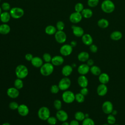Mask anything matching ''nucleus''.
Listing matches in <instances>:
<instances>
[{
    "label": "nucleus",
    "instance_id": "nucleus-1",
    "mask_svg": "<svg viewBox=\"0 0 125 125\" xmlns=\"http://www.w3.org/2000/svg\"><path fill=\"white\" fill-rule=\"evenodd\" d=\"M101 7L104 13L110 14L114 11L115 5L111 0H104L101 4Z\"/></svg>",
    "mask_w": 125,
    "mask_h": 125
},
{
    "label": "nucleus",
    "instance_id": "nucleus-2",
    "mask_svg": "<svg viewBox=\"0 0 125 125\" xmlns=\"http://www.w3.org/2000/svg\"><path fill=\"white\" fill-rule=\"evenodd\" d=\"M15 74L17 78L24 79L28 75V69L25 65L19 64L15 69Z\"/></svg>",
    "mask_w": 125,
    "mask_h": 125
},
{
    "label": "nucleus",
    "instance_id": "nucleus-3",
    "mask_svg": "<svg viewBox=\"0 0 125 125\" xmlns=\"http://www.w3.org/2000/svg\"><path fill=\"white\" fill-rule=\"evenodd\" d=\"M41 74L43 76L50 75L54 71V65L51 62H45L40 68Z\"/></svg>",
    "mask_w": 125,
    "mask_h": 125
},
{
    "label": "nucleus",
    "instance_id": "nucleus-4",
    "mask_svg": "<svg viewBox=\"0 0 125 125\" xmlns=\"http://www.w3.org/2000/svg\"><path fill=\"white\" fill-rule=\"evenodd\" d=\"M38 116L40 119L42 121H46L50 116L49 109L46 106H42L39 108L38 111Z\"/></svg>",
    "mask_w": 125,
    "mask_h": 125
},
{
    "label": "nucleus",
    "instance_id": "nucleus-5",
    "mask_svg": "<svg viewBox=\"0 0 125 125\" xmlns=\"http://www.w3.org/2000/svg\"><path fill=\"white\" fill-rule=\"evenodd\" d=\"M75 94L70 90H65L62 94V101L66 104H71L75 100Z\"/></svg>",
    "mask_w": 125,
    "mask_h": 125
},
{
    "label": "nucleus",
    "instance_id": "nucleus-6",
    "mask_svg": "<svg viewBox=\"0 0 125 125\" xmlns=\"http://www.w3.org/2000/svg\"><path fill=\"white\" fill-rule=\"evenodd\" d=\"M11 17L15 19H18L21 18L24 14V10L22 8L18 7L11 8L9 11Z\"/></svg>",
    "mask_w": 125,
    "mask_h": 125
},
{
    "label": "nucleus",
    "instance_id": "nucleus-7",
    "mask_svg": "<svg viewBox=\"0 0 125 125\" xmlns=\"http://www.w3.org/2000/svg\"><path fill=\"white\" fill-rule=\"evenodd\" d=\"M71 85V81L67 77H64L61 79L58 83V86L61 90H67Z\"/></svg>",
    "mask_w": 125,
    "mask_h": 125
},
{
    "label": "nucleus",
    "instance_id": "nucleus-8",
    "mask_svg": "<svg viewBox=\"0 0 125 125\" xmlns=\"http://www.w3.org/2000/svg\"><path fill=\"white\" fill-rule=\"evenodd\" d=\"M73 51V47L70 44H64L62 45L60 49V52L61 54L63 56H68L70 55Z\"/></svg>",
    "mask_w": 125,
    "mask_h": 125
},
{
    "label": "nucleus",
    "instance_id": "nucleus-9",
    "mask_svg": "<svg viewBox=\"0 0 125 125\" xmlns=\"http://www.w3.org/2000/svg\"><path fill=\"white\" fill-rule=\"evenodd\" d=\"M55 39L59 43H63L66 40V35L63 31H57L55 34Z\"/></svg>",
    "mask_w": 125,
    "mask_h": 125
},
{
    "label": "nucleus",
    "instance_id": "nucleus-10",
    "mask_svg": "<svg viewBox=\"0 0 125 125\" xmlns=\"http://www.w3.org/2000/svg\"><path fill=\"white\" fill-rule=\"evenodd\" d=\"M102 109L105 114H111L113 110V104L110 101H106L103 103L102 106Z\"/></svg>",
    "mask_w": 125,
    "mask_h": 125
},
{
    "label": "nucleus",
    "instance_id": "nucleus-11",
    "mask_svg": "<svg viewBox=\"0 0 125 125\" xmlns=\"http://www.w3.org/2000/svg\"><path fill=\"white\" fill-rule=\"evenodd\" d=\"M83 18L81 13L74 12L69 16V20L73 23H78L80 22Z\"/></svg>",
    "mask_w": 125,
    "mask_h": 125
},
{
    "label": "nucleus",
    "instance_id": "nucleus-12",
    "mask_svg": "<svg viewBox=\"0 0 125 125\" xmlns=\"http://www.w3.org/2000/svg\"><path fill=\"white\" fill-rule=\"evenodd\" d=\"M56 117L58 120L63 122L67 120L68 118V115L65 111L60 109L57 111L56 113Z\"/></svg>",
    "mask_w": 125,
    "mask_h": 125
},
{
    "label": "nucleus",
    "instance_id": "nucleus-13",
    "mask_svg": "<svg viewBox=\"0 0 125 125\" xmlns=\"http://www.w3.org/2000/svg\"><path fill=\"white\" fill-rule=\"evenodd\" d=\"M6 93L8 96L12 99L17 98L20 94L19 89L15 87H11L8 88Z\"/></svg>",
    "mask_w": 125,
    "mask_h": 125
},
{
    "label": "nucleus",
    "instance_id": "nucleus-14",
    "mask_svg": "<svg viewBox=\"0 0 125 125\" xmlns=\"http://www.w3.org/2000/svg\"><path fill=\"white\" fill-rule=\"evenodd\" d=\"M17 110L19 115L22 117L27 116L29 112V108L26 105L24 104H20L17 109Z\"/></svg>",
    "mask_w": 125,
    "mask_h": 125
},
{
    "label": "nucleus",
    "instance_id": "nucleus-15",
    "mask_svg": "<svg viewBox=\"0 0 125 125\" xmlns=\"http://www.w3.org/2000/svg\"><path fill=\"white\" fill-rule=\"evenodd\" d=\"M77 71L81 75H85L90 71V66L86 63L81 64L78 66Z\"/></svg>",
    "mask_w": 125,
    "mask_h": 125
},
{
    "label": "nucleus",
    "instance_id": "nucleus-16",
    "mask_svg": "<svg viewBox=\"0 0 125 125\" xmlns=\"http://www.w3.org/2000/svg\"><path fill=\"white\" fill-rule=\"evenodd\" d=\"M72 32L74 36L77 37H82L84 34V30L82 27L79 26L73 25L71 26Z\"/></svg>",
    "mask_w": 125,
    "mask_h": 125
},
{
    "label": "nucleus",
    "instance_id": "nucleus-17",
    "mask_svg": "<svg viewBox=\"0 0 125 125\" xmlns=\"http://www.w3.org/2000/svg\"><path fill=\"white\" fill-rule=\"evenodd\" d=\"M64 62V59L62 56L56 55L52 57L51 63L54 66H60Z\"/></svg>",
    "mask_w": 125,
    "mask_h": 125
},
{
    "label": "nucleus",
    "instance_id": "nucleus-18",
    "mask_svg": "<svg viewBox=\"0 0 125 125\" xmlns=\"http://www.w3.org/2000/svg\"><path fill=\"white\" fill-rule=\"evenodd\" d=\"M108 88L106 84H100L97 88V93L100 96H104L107 93Z\"/></svg>",
    "mask_w": 125,
    "mask_h": 125
},
{
    "label": "nucleus",
    "instance_id": "nucleus-19",
    "mask_svg": "<svg viewBox=\"0 0 125 125\" xmlns=\"http://www.w3.org/2000/svg\"><path fill=\"white\" fill-rule=\"evenodd\" d=\"M77 82L79 85L82 87H87L88 84V81L85 75H80L77 79Z\"/></svg>",
    "mask_w": 125,
    "mask_h": 125
},
{
    "label": "nucleus",
    "instance_id": "nucleus-20",
    "mask_svg": "<svg viewBox=\"0 0 125 125\" xmlns=\"http://www.w3.org/2000/svg\"><path fill=\"white\" fill-rule=\"evenodd\" d=\"M82 41L84 44L87 46L92 44L93 42L92 36L89 34H84L82 37Z\"/></svg>",
    "mask_w": 125,
    "mask_h": 125
},
{
    "label": "nucleus",
    "instance_id": "nucleus-21",
    "mask_svg": "<svg viewBox=\"0 0 125 125\" xmlns=\"http://www.w3.org/2000/svg\"><path fill=\"white\" fill-rule=\"evenodd\" d=\"M32 65L36 68H40L43 64V60L39 57H34L31 61Z\"/></svg>",
    "mask_w": 125,
    "mask_h": 125
},
{
    "label": "nucleus",
    "instance_id": "nucleus-22",
    "mask_svg": "<svg viewBox=\"0 0 125 125\" xmlns=\"http://www.w3.org/2000/svg\"><path fill=\"white\" fill-rule=\"evenodd\" d=\"M73 71V67L71 65L66 64L63 66L62 69V73L64 77H68L71 74Z\"/></svg>",
    "mask_w": 125,
    "mask_h": 125
},
{
    "label": "nucleus",
    "instance_id": "nucleus-23",
    "mask_svg": "<svg viewBox=\"0 0 125 125\" xmlns=\"http://www.w3.org/2000/svg\"><path fill=\"white\" fill-rule=\"evenodd\" d=\"M11 17L10 13L8 11H4L2 12L0 16V20L3 23H7L8 22Z\"/></svg>",
    "mask_w": 125,
    "mask_h": 125
},
{
    "label": "nucleus",
    "instance_id": "nucleus-24",
    "mask_svg": "<svg viewBox=\"0 0 125 125\" xmlns=\"http://www.w3.org/2000/svg\"><path fill=\"white\" fill-rule=\"evenodd\" d=\"M89 59V54L86 51H82L78 55V59L81 62H86Z\"/></svg>",
    "mask_w": 125,
    "mask_h": 125
},
{
    "label": "nucleus",
    "instance_id": "nucleus-25",
    "mask_svg": "<svg viewBox=\"0 0 125 125\" xmlns=\"http://www.w3.org/2000/svg\"><path fill=\"white\" fill-rule=\"evenodd\" d=\"M123 37V34L120 31L116 30L112 32L110 35V38L112 40L117 41L120 40Z\"/></svg>",
    "mask_w": 125,
    "mask_h": 125
},
{
    "label": "nucleus",
    "instance_id": "nucleus-26",
    "mask_svg": "<svg viewBox=\"0 0 125 125\" xmlns=\"http://www.w3.org/2000/svg\"><path fill=\"white\" fill-rule=\"evenodd\" d=\"M99 81L101 83L106 84L109 81V76L106 73H101L99 76Z\"/></svg>",
    "mask_w": 125,
    "mask_h": 125
},
{
    "label": "nucleus",
    "instance_id": "nucleus-27",
    "mask_svg": "<svg viewBox=\"0 0 125 125\" xmlns=\"http://www.w3.org/2000/svg\"><path fill=\"white\" fill-rule=\"evenodd\" d=\"M11 30L10 26L7 23H2L0 25V34L2 35L8 34Z\"/></svg>",
    "mask_w": 125,
    "mask_h": 125
},
{
    "label": "nucleus",
    "instance_id": "nucleus-28",
    "mask_svg": "<svg viewBox=\"0 0 125 125\" xmlns=\"http://www.w3.org/2000/svg\"><path fill=\"white\" fill-rule=\"evenodd\" d=\"M109 23L108 21L104 18H102L98 20L97 22L98 26L102 29H105L108 27L109 26Z\"/></svg>",
    "mask_w": 125,
    "mask_h": 125
},
{
    "label": "nucleus",
    "instance_id": "nucleus-29",
    "mask_svg": "<svg viewBox=\"0 0 125 125\" xmlns=\"http://www.w3.org/2000/svg\"><path fill=\"white\" fill-rule=\"evenodd\" d=\"M57 31V30L56 27L51 25L47 26L45 28V32L46 34L48 35H55Z\"/></svg>",
    "mask_w": 125,
    "mask_h": 125
},
{
    "label": "nucleus",
    "instance_id": "nucleus-30",
    "mask_svg": "<svg viewBox=\"0 0 125 125\" xmlns=\"http://www.w3.org/2000/svg\"><path fill=\"white\" fill-rule=\"evenodd\" d=\"M83 17L85 19H89L93 16V11L90 8H84L81 12Z\"/></svg>",
    "mask_w": 125,
    "mask_h": 125
},
{
    "label": "nucleus",
    "instance_id": "nucleus-31",
    "mask_svg": "<svg viewBox=\"0 0 125 125\" xmlns=\"http://www.w3.org/2000/svg\"><path fill=\"white\" fill-rule=\"evenodd\" d=\"M90 71L93 75L95 76H99V75L102 73L101 68L99 66L95 65H93L90 67Z\"/></svg>",
    "mask_w": 125,
    "mask_h": 125
},
{
    "label": "nucleus",
    "instance_id": "nucleus-32",
    "mask_svg": "<svg viewBox=\"0 0 125 125\" xmlns=\"http://www.w3.org/2000/svg\"><path fill=\"white\" fill-rule=\"evenodd\" d=\"M75 119L79 121H83L85 118V114H84L83 112L78 111H77L74 114Z\"/></svg>",
    "mask_w": 125,
    "mask_h": 125
},
{
    "label": "nucleus",
    "instance_id": "nucleus-33",
    "mask_svg": "<svg viewBox=\"0 0 125 125\" xmlns=\"http://www.w3.org/2000/svg\"><path fill=\"white\" fill-rule=\"evenodd\" d=\"M14 87L18 89H21L23 86V82L22 81V79L17 78L16 79L14 83Z\"/></svg>",
    "mask_w": 125,
    "mask_h": 125
},
{
    "label": "nucleus",
    "instance_id": "nucleus-34",
    "mask_svg": "<svg viewBox=\"0 0 125 125\" xmlns=\"http://www.w3.org/2000/svg\"><path fill=\"white\" fill-rule=\"evenodd\" d=\"M116 118L114 115L112 114H108L107 117V122L110 125H113L116 123Z\"/></svg>",
    "mask_w": 125,
    "mask_h": 125
},
{
    "label": "nucleus",
    "instance_id": "nucleus-35",
    "mask_svg": "<svg viewBox=\"0 0 125 125\" xmlns=\"http://www.w3.org/2000/svg\"><path fill=\"white\" fill-rule=\"evenodd\" d=\"M75 101L79 103H82L84 102L85 99V96L82 94L81 93H78L75 94Z\"/></svg>",
    "mask_w": 125,
    "mask_h": 125
},
{
    "label": "nucleus",
    "instance_id": "nucleus-36",
    "mask_svg": "<svg viewBox=\"0 0 125 125\" xmlns=\"http://www.w3.org/2000/svg\"><path fill=\"white\" fill-rule=\"evenodd\" d=\"M84 9V6L83 4L81 2H78L74 6V9L75 12L81 13L82 11Z\"/></svg>",
    "mask_w": 125,
    "mask_h": 125
},
{
    "label": "nucleus",
    "instance_id": "nucleus-37",
    "mask_svg": "<svg viewBox=\"0 0 125 125\" xmlns=\"http://www.w3.org/2000/svg\"><path fill=\"white\" fill-rule=\"evenodd\" d=\"M82 122V125H95L94 121L89 117L85 118Z\"/></svg>",
    "mask_w": 125,
    "mask_h": 125
},
{
    "label": "nucleus",
    "instance_id": "nucleus-38",
    "mask_svg": "<svg viewBox=\"0 0 125 125\" xmlns=\"http://www.w3.org/2000/svg\"><path fill=\"white\" fill-rule=\"evenodd\" d=\"M53 105L55 107V108L57 110H60L61 109L62 106V103L61 100L59 99H56L54 100L53 103Z\"/></svg>",
    "mask_w": 125,
    "mask_h": 125
},
{
    "label": "nucleus",
    "instance_id": "nucleus-39",
    "mask_svg": "<svg viewBox=\"0 0 125 125\" xmlns=\"http://www.w3.org/2000/svg\"><path fill=\"white\" fill-rule=\"evenodd\" d=\"M52 58L51 55L48 53H45L42 55V60L45 62H51Z\"/></svg>",
    "mask_w": 125,
    "mask_h": 125
},
{
    "label": "nucleus",
    "instance_id": "nucleus-40",
    "mask_svg": "<svg viewBox=\"0 0 125 125\" xmlns=\"http://www.w3.org/2000/svg\"><path fill=\"white\" fill-rule=\"evenodd\" d=\"M99 0H87V5L90 7H95L98 5Z\"/></svg>",
    "mask_w": 125,
    "mask_h": 125
},
{
    "label": "nucleus",
    "instance_id": "nucleus-41",
    "mask_svg": "<svg viewBox=\"0 0 125 125\" xmlns=\"http://www.w3.org/2000/svg\"><path fill=\"white\" fill-rule=\"evenodd\" d=\"M46 121L48 124L50 125H55L57 122V119L56 117L50 116Z\"/></svg>",
    "mask_w": 125,
    "mask_h": 125
},
{
    "label": "nucleus",
    "instance_id": "nucleus-42",
    "mask_svg": "<svg viewBox=\"0 0 125 125\" xmlns=\"http://www.w3.org/2000/svg\"><path fill=\"white\" fill-rule=\"evenodd\" d=\"M56 27L58 31H63L64 28V23L62 21H58L56 25Z\"/></svg>",
    "mask_w": 125,
    "mask_h": 125
},
{
    "label": "nucleus",
    "instance_id": "nucleus-43",
    "mask_svg": "<svg viewBox=\"0 0 125 125\" xmlns=\"http://www.w3.org/2000/svg\"><path fill=\"white\" fill-rule=\"evenodd\" d=\"M1 8L4 11H8L11 9V6L10 4L7 2H4L2 3Z\"/></svg>",
    "mask_w": 125,
    "mask_h": 125
},
{
    "label": "nucleus",
    "instance_id": "nucleus-44",
    "mask_svg": "<svg viewBox=\"0 0 125 125\" xmlns=\"http://www.w3.org/2000/svg\"><path fill=\"white\" fill-rule=\"evenodd\" d=\"M60 88L58 85L53 84L50 87V91L53 94H57L60 91Z\"/></svg>",
    "mask_w": 125,
    "mask_h": 125
},
{
    "label": "nucleus",
    "instance_id": "nucleus-45",
    "mask_svg": "<svg viewBox=\"0 0 125 125\" xmlns=\"http://www.w3.org/2000/svg\"><path fill=\"white\" fill-rule=\"evenodd\" d=\"M19 104L16 102H11L9 104V107L12 110L17 109L19 107Z\"/></svg>",
    "mask_w": 125,
    "mask_h": 125
},
{
    "label": "nucleus",
    "instance_id": "nucleus-46",
    "mask_svg": "<svg viewBox=\"0 0 125 125\" xmlns=\"http://www.w3.org/2000/svg\"><path fill=\"white\" fill-rule=\"evenodd\" d=\"M89 50L92 53H95L98 51V47L96 45L92 43V44L89 45Z\"/></svg>",
    "mask_w": 125,
    "mask_h": 125
},
{
    "label": "nucleus",
    "instance_id": "nucleus-47",
    "mask_svg": "<svg viewBox=\"0 0 125 125\" xmlns=\"http://www.w3.org/2000/svg\"><path fill=\"white\" fill-rule=\"evenodd\" d=\"M88 92H89V91L87 87L82 88L80 91V93H81L82 94H83L84 96H86L88 94Z\"/></svg>",
    "mask_w": 125,
    "mask_h": 125
},
{
    "label": "nucleus",
    "instance_id": "nucleus-48",
    "mask_svg": "<svg viewBox=\"0 0 125 125\" xmlns=\"http://www.w3.org/2000/svg\"><path fill=\"white\" fill-rule=\"evenodd\" d=\"M33 57H34L33 56L31 53H27L25 55V60L26 61H29V62H31Z\"/></svg>",
    "mask_w": 125,
    "mask_h": 125
},
{
    "label": "nucleus",
    "instance_id": "nucleus-49",
    "mask_svg": "<svg viewBox=\"0 0 125 125\" xmlns=\"http://www.w3.org/2000/svg\"><path fill=\"white\" fill-rule=\"evenodd\" d=\"M94 61L91 59H89L87 61H86V64L90 67L93 66L94 65Z\"/></svg>",
    "mask_w": 125,
    "mask_h": 125
},
{
    "label": "nucleus",
    "instance_id": "nucleus-50",
    "mask_svg": "<svg viewBox=\"0 0 125 125\" xmlns=\"http://www.w3.org/2000/svg\"><path fill=\"white\" fill-rule=\"evenodd\" d=\"M69 125H79V121L74 119L70 121V122L69 123Z\"/></svg>",
    "mask_w": 125,
    "mask_h": 125
},
{
    "label": "nucleus",
    "instance_id": "nucleus-51",
    "mask_svg": "<svg viewBox=\"0 0 125 125\" xmlns=\"http://www.w3.org/2000/svg\"><path fill=\"white\" fill-rule=\"evenodd\" d=\"M71 46L72 47H75L76 45H77V42L75 41H72L70 42V44Z\"/></svg>",
    "mask_w": 125,
    "mask_h": 125
},
{
    "label": "nucleus",
    "instance_id": "nucleus-52",
    "mask_svg": "<svg viewBox=\"0 0 125 125\" xmlns=\"http://www.w3.org/2000/svg\"><path fill=\"white\" fill-rule=\"evenodd\" d=\"M111 114H112V115H113L115 116V115H116L117 114V110L113 109Z\"/></svg>",
    "mask_w": 125,
    "mask_h": 125
},
{
    "label": "nucleus",
    "instance_id": "nucleus-53",
    "mask_svg": "<svg viewBox=\"0 0 125 125\" xmlns=\"http://www.w3.org/2000/svg\"><path fill=\"white\" fill-rule=\"evenodd\" d=\"M62 125H69V123H68L66 121L63 122L62 124Z\"/></svg>",
    "mask_w": 125,
    "mask_h": 125
},
{
    "label": "nucleus",
    "instance_id": "nucleus-54",
    "mask_svg": "<svg viewBox=\"0 0 125 125\" xmlns=\"http://www.w3.org/2000/svg\"><path fill=\"white\" fill-rule=\"evenodd\" d=\"M2 125H11L8 122H5V123H4Z\"/></svg>",
    "mask_w": 125,
    "mask_h": 125
},
{
    "label": "nucleus",
    "instance_id": "nucleus-55",
    "mask_svg": "<svg viewBox=\"0 0 125 125\" xmlns=\"http://www.w3.org/2000/svg\"><path fill=\"white\" fill-rule=\"evenodd\" d=\"M85 118H88V117H89L88 114H87V113L85 114Z\"/></svg>",
    "mask_w": 125,
    "mask_h": 125
},
{
    "label": "nucleus",
    "instance_id": "nucleus-56",
    "mask_svg": "<svg viewBox=\"0 0 125 125\" xmlns=\"http://www.w3.org/2000/svg\"><path fill=\"white\" fill-rule=\"evenodd\" d=\"M72 66V67L73 68L74 67H76V64L75 63H73L72 64V65H71Z\"/></svg>",
    "mask_w": 125,
    "mask_h": 125
},
{
    "label": "nucleus",
    "instance_id": "nucleus-57",
    "mask_svg": "<svg viewBox=\"0 0 125 125\" xmlns=\"http://www.w3.org/2000/svg\"><path fill=\"white\" fill-rule=\"evenodd\" d=\"M1 13H2V9L1 8V7H0V16Z\"/></svg>",
    "mask_w": 125,
    "mask_h": 125
},
{
    "label": "nucleus",
    "instance_id": "nucleus-58",
    "mask_svg": "<svg viewBox=\"0 0 125 125\" xmlns=\"http://www.w3.org/2000/svg\"><path fill=\"white\" fill-rule=\"evenodd\" d=\"M103 125H110L107 123V124H103Z\"/></svg>",
    "mask_w": 125,
    "mask_h": 125
},
{
    "label": "nucleus",
    "instance_id": "nucleus-59",
    "mask_svg": "<svg viewBox=\"0 0 125 125\" xmlns=\"http://www.w3.org/2000/svg\"><path fill=\"white\" fill-rule=\"evenodd\" d=\"M119 125V124H114V125Z\"/></svg>",
    "mask_w": 125,
    "mask_h": 125
},
{
    "label": "nucleus",
    "instance_id": "nucleus-60",
    "mask_svg": "<svg viewBox=\"0 0 125 125\" xmlns=\"http://www.w3.org/2000/svg\"><path fill=\"white\" fill-rule=\"evenodd\" d=\"M0 1H1V0H0Z\"/></svg>",
    "mask_w": 125,
    "mask_h": 125
}]
</instances>
